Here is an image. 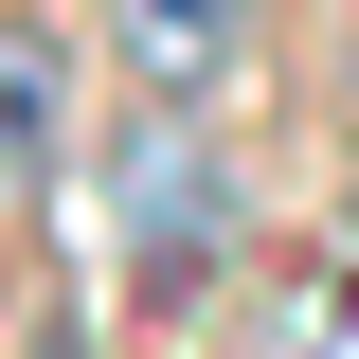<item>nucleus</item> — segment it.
<instances>
[{
    "label": "nucleus",
    "mask_w": 359,
    "mask_h": 359,
    "mask_svg": "<svg viewBox=\"0 0 359 359\" xmlns=\"http://www.w3.org/2000/svg\"><path fill=\"white\" fill-rule=\"evenodd\" d=\"M108 233H126V287H144V306H180V287L252 233V198H233V162H216V126H198V108L126 90V144H108Z\"/></svg>",
    "instance_id": "f257e3e1"
},
{
    "label": "nucleus",
    "mask_w": 359,
    "mask_h": 359,
    "mask_svg": "<svg viewBox=\"0 0 359 359\" xmlns=\"http://www.w3.org/2000/svg\"><path fill=\"white\" fill-rule=\"evenodd\" d=\"M252 54H269V0H108V72L162 108H216Z\"/></svg>",
    "instance_id": "f03ea898"
},
{
    "label": "nucleus",
    "mask_w": 359,
    "mask_h": 359,
    "mask_svg": "<svg viewBox=\"0 0 359 359\" xmlns=\"http://www.w3.org/2000/svg\"><path fill=\"white\" fill-rule=\"evenodd\" d=\"M54 162H72V72L36 18H0V198H36Z\"/></svg>",
    "instance_id": "7ed1b4c3"
},
{
    "label": "nucleus",
    "mask_w": 359,
    "mask_h": 359,
    "mask_svg": "<svg viewBox=\"0 0 359 359\" xmlns=\"http://www.w3.org/2000/svg\"><path fill=\"white\" fill-rule=\"evenodd\" d=\"M341 252H359V233H341Z\"/></svg>",
    "instance_id": "20e7f679"
}]
</instances>
